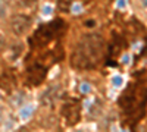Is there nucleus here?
I'll return each mask as SVG.
<instances>
[{"label": "nucleus", "mask_w": 147, "mask_h": 132, "mask_svg": "<svg viewBox=\"0 0 147 132\" xmlns=\"http://www.w3.org/2000/svg\"><path fill=\"white\" fill-rule=\"evenodd\" d=\"M106 53V43L99 34L82 35L71 54V66L80 70L94 69Z\"/></svg>", "instance_id": "obj_1"}, {"label": "nucleus", "mask_w": 147, "mask_h": 132, "mask_svg": "<svg viewBox=\"0 0 147 132\" xmlns=\"http://www.w3.org/2000/svg\"><path fill=\"white\" fill-rule=\"evenodd\" d=\"M122 115L125 116V125L132 128L144 116L147 106V85L140 82L129 84L118 100Z\"/></svg>", "instance_id": "obj_2"}, {"label": "nucleus", "mask_w": 147, "mask_h": 132, "mask_svg": "<svg viewBox=\"0 0 147 132\" xmlns=\"http://www.w3.org/2000/svg\"><path fill=\"white\" fill-rule=\"evenodd\" d=\"M63 29H66V23L62 19H55L52 22H47L30 37V46L32 49H43L55 38H57L63 32Z\"/></svg>", "instance_id": "obj_3"}, {"label": "nucleus", "mask_w": 147, "mask_h": 132, "mask_svg": "<svg viewBox=\"0 0 147 132\" xmlns=\"http://www.w3.org/2000/svg\"><path fill=\"white\" fill-rule=\"evenodd\" d=\"M60 113L65 117L66 125L74 126V125H77L81 119V104L75 100H69L62 106Z\"/></svg>", "instance_id": "obj_4"}, {"label": "nucleus", "mask_w": 147, "mask_h": 132, "mask_svg": "<svg viewBox=\"0 0 147 132\" xmlns=\"http://www.w3.org/2000/svg\"><path fill=\"white\" fill-rule=\"evenodd\" d=\"M47 76V68L46 65H41V63H34L31 65L28 69H27V85H31V87H37L46 79Z\"/></svg>", "instance_id": "obj_5"}, {"label": "nucleus", "mask_w": 147, "mask_h": 132, "mask_svg": "<svg viewBox=\"0 0 147 132\" xmlns=\"http://www.w3.org/2000/svg\"><path fill=\"white\" fill-rule=\"evenodd\" d=\"M31 22L32 19L28 15H13L10 19V28L15 35H24L28 32Z\"/></svg>", "instance_id": "obj_6"}, {"label": "nucleus", "mask_w": 147, "mask_h": 132, "mask_svg": "<svg viewBox=\"0 0 147 132\" xmlns=\"http://www.w3.org/2000/svg\"><path fill=\"white\" fill-rule=\"evenodd\" d=\"M71 5H72V0H57V7L62 12H68L71 9Z\"/></svg>", "instance_id": "obj_7"}, {"label": "nucleus", "mask_w": 147, "mask_h": 132, "mask_svg": "<svg viewBox=\"0 0 147 132\" xmlns=\"http://www.w3.org/2000/svg\"><path fill=\"white\" fill-rule=\"evenodd\" d=\"M19 2H21L22 6H25V7H32L37 3V0H19Z\"/></svg>", "instance_id": "obj_8"}, {"label": "nucleus", "mask_w": 147, "mask_h": 132, "mask_svg": "<svg viewBox=\"0 0 147 132\" xmlns=\"http://www.w3.org/2000/svg\"><path fill=\"white\" fill-rule=\"evenodd\" d=\"M3 46H5V41H3V38H2V35H0V52H2Z\"/></svg>", "instance_id": "obj_9"}]
</instances>
